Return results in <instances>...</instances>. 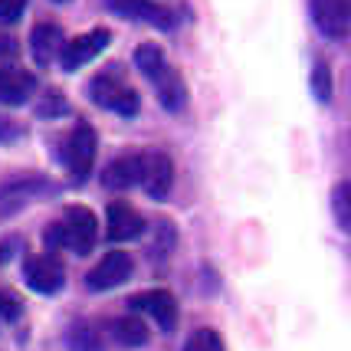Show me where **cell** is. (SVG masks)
Returning a JSON list of instances; mask_svg holds the SVG:
<instances>
[{
	"label": "cell",
	"instance_id": "6da1fadb",
	"mask_svg": "<svg viewBox=\"0 0 351 351\" xmlns=\"http://www.w3.org/2000/svg\"><path fill=\"white\" fill-rule=\"evenodd\" d=\"M89 99L95 106L108 108V112H119L122 119H135L138 112H141V99H138V92L122 82L119 76H112V73H99V76H92L89 82Z\"/></svg>",
	"mask_w": 351,
	"mask_h": 351
},
{
	"label": "cell",
	"instance_id": "7a4b0ae2",
	"mask_svg": "<svg viewBox=\"0 0 351 351\" xmlns=\"http://www.w3.org/2000/svg\"><path fill=\"white\" fill-rule=\"evenodd\" d=\"M95 152H99L95 128L89 122H76V128L66 135V145H62V161H66V168H69L76 184L89 178L92 165H95Z\"/></svg>",
	"mask_w": 351,
	"mask_h": 351
},
{
	"label": "cell",
	"instance_id": "3957f363",
	"mask_svg": "<svg viewBox=\"0 0 351 351\" xmlns=\"http://www.w3.org/2000/svg\"><path fill=\"white\" fill-rule=\"evenodd\" d=\"M49 194H56V184L43 178V174H23L14 181L0 184V217H10L16 210H23L33 200H43Z\"/></svg>",
	"mask_w": 351,
	"mask_h": 351
},
{
	"label": "cell",
	"instance_id": "277c9868",
	"mask_svg": "<svg viewBox=\"0 0 351 351\" xmlns=\"http://www.w3.org/2000/svg\"><path fill=\"white\" fill-rule=\"evenodd\" d=\"M60 230H62V246L66 250H73L76 256H86L92 253V246H95V237H99V220L92 214L89 207H66V214L60 220Z\"/></svg>",
	"mask_w": 351,
	"mask_h": 351
},
{
	"label": "cell",
	"instance_id": "5b68a950",
	"mask_svg": "<svg viewBox=\"0 0 351 351\" xmlns=\"http://www.w3.org/2000/svg\"><path fill=\"white\" fill-rule=\"evenodd\" d=\"M108 43H112V33H108L106 27L82 33V36H73V40H66V46H62V53H60L62 69H66V73H76V69H82V66L95 60V56H99Z\"/></svg>",
	"mask_w": 351,
	"mask_h": 351
},
{
	"label": "cell",
	"instance_id": "8992f818",
	"mask_svg": "<svg viewBox=\"0 0 351 351\" xmlns=\"http://www.w3.org/2000/svg\"><path fill=\"white\" fill-rule=\"evenodd\" d=\"M23 279H27V286L33 292H40V295H53V292L62 289V282H66V269H62V263L53 256V253H43V256H27L23 260Z\"/></svg>",
	"mask_w": 351,
	"mask_h": 351
},
{
	"label": "cell",
	"instance_id": "52a82bcc",
	"mask_svg": "<svg viewBox=\"0 0 351 351\" xmlns=\"http://www.w3.org/2000/svg\"><path fill=\"white\" fill-rule=\"evenodd\" d=\"M106 7L112 14L125 16V20H138V23H148L158 30H171L178 23V14L154 3V0H106Z\"/></svg>",
	"mask_w": 351,
	"mask_h": 351
},
{
	"label": "cell",
	"instance_id": "ba28073f",
	"mask_svg": "<svg viewBox=\"0 0 351 351\" xmlns=\"http://www.w3.org/2000/svg\"><path fill=\"white\" fill-rule=\"evenodd\" d=\"M132 269H135L132 256H128V253H122V250H112V253H106V256H102V260L89 269V276H86V286H89L92 292L115 289V286H122L125 279L132 276Z\"/></svg>",
	"mask_w": 351,
	"mask_h": 351
},
{
	"label": "cell",
	"instance_id": "9c48e42d",
	"mask_svg": "<svg viewBox=\"0 0 351 351\" xmlns=\"http://www.w3.org/2000/svg\"><path fill=\"white\" fill-rule=\"evenodd\" d=\"M141 187L154 200H165L174 184V161L165 152H145L141 154Z\"/></svg>",
	"mask_w": 351,
	"mask_h": 351
},
{
	"label": "cell",
	"instance_id": "30bf717a",
	"mask_svg": "<svg viewBox=\"0 0 351 351\" xmlns=\"http://www.w3.org/2000/svg\"><path fill=\"white\" fill-rule=\"evenodd\" d=\"M128 306L138 308V312H145V315H152L154 325L161 328V332H171L174 325H178V302H174V295L168 289H148V292H138L128 299Z\"/></svg>",
	"mask_w": 351,
	"mask_h": 351
},
{
	"label": "cell",
	"instance_id": "8fae6325",
	"mask_svg": "<svg viewBox=\"0 0 351 351\" xmlns=\"http://www.w3.org/2000/svg\"><path fill=\"white\" fill-rule=\"evenodd\" d=\"M312 20L325 36H348L351 30V0H312Z\"/></svg>",
	"mask_w": 351,
	"mask_h": 351
},
{
	"label": "cell",
	"instance_id": "7c38bea8",
	"mask_svg": "<svg viewBox=\"0 0 351 351\" xmlns=\"http://www.w3.org/2000/svg\"><path fill=\"white\" fill-rule=\"evenodd\" d=\"M108 240H115V243H128V240H138L141 237V230H145V220L138 214L132 204H125V200H115V204H108Z\"/></svg>",
	"mask_w": 351,
	"mask_h": 351
},
{
	"label": "cell",
	"instance_id": "4fadbf2b",
	"mask_svg": "<svg viewBox=\"0 0 351 351\" xmlns=\"http://www.w3.org/2000/svg\"><path fill=\"white\" fill-rule=\"evenodd\" d=\"M138 181H141V154H119L102 168V184L108 191H128Z\"/></svg>",
	"mask_w": 351,
	"mask_h": 351
},
{
	"label": "cell",
	"instance_id": "5bb4252c",
	"mask_svg": "<svg viewBox=\"0 0 351 351\" xmlns=\"http://www.w3.org/2000/svg\"><path fill=\"white\" fill-rule=\"evenodd\" d=\"M36 89V76L27 69L0 66V106H23Z\"/></svg>",
	"mask_w": 351,
	"mask_h": 351
},
{
	"label": "cell",
	"instance_id": "9a60e30c",
	"mask_svg": "<svg viewBox=\"0 0 351 351\" xmlns=\"http://www.w3.org/2000/svg\"><path fill=\"white\" fill-rule=\"evenodd\" d=\"M66 46V36H62L60 23H36L30 33V49H33V60L36 66H49L56 60Z\"/></svg>",
	"mask_w": 351,
	"mask_h": 351
},
{
	"label": "cell",
	"instance_id": "2e32d148",
	"mask_svg": "<svg viewBox=\"0 0 351 351\" xmlns=\"http://www.w3.org/2000/svg\"><path fill=\"white\" fill-rule=\"evenodd\" d=\"M152 82H154L158 99H161V106L168 108V112H181V108L187 106V86H184V76L171 66V62L161 66V73H158Z\"/></svg>",
	"mask_w": 351,
	"mask_h": 351
},
{
	"label": "cell",
	"instance_id": "e0dca14e",
	"mask_svg": "<svg viewBox=\"0 0 351 351\" xmlns=\"http://www.w3.org/2000/svg\"><path fill=\"white\" fill-rule=\"evenodd\" d=\"M112 332H115V338L122 341V345H128V348H141L145 341H148V325L141 319H135V315H122V319L112 322Z\"/></svg>",
	"mask_w": 351,
	"mask_h": 351
},
{
	"label": "cell",
	"instance_id": "ac0fdd59",
	"mask_svg": "<svg viewBox=\"0 0 351 351\" xmlns=\"http://www.w3.org/2000/svg\"><path fill=\"white\" fill-rule=\"evenodd\" d=\"M165 62H168V60H165V49H161L158 43H141V46L135 49V66H138V69H141V73H145L148 79L158 76Z\"/></svg>",
	"mask_w": 351,
	"mask_h": 351
},
{
	"label": "cell",
	"instance_id": "d6986e66",
	"mask_svg": "<svg viewBox=\"0 0 351 351\" xmlns=\"http://www.w3.org/2000/svg\"><path fill=\"white\" fill-rule=\"evenodd\" d=\"M66 348L69 351H106L102 348V335L92 325H73L66 335Z\"/></svg>",
	"mask_w": 351,
	"mask_h": 351
},
{
	"label": "cell",
	"instance_id": "ffe728a7",
	"mask_svg": "<svg viewBox=\"0 0 351 351\" xmlns=\"http://www.w3.org/2000/svg\"><path fill=\"white\" fill-rule=\"evenodd\" d=\"M332 210H335L338 227L345 230V233H351V181L335 187V194H332Z\"/></svg>",
	"mask_w": 351,
	"mask_h": 351
},
{
	"label": "cell",
	"instance_id": "44dd1931",
	"mask_svg": "<svg viewBox=\"0 0 351 351\" xmlns=\"http://www.w3.org/2000/svg\"><path fill=\"white\" fill-rule=\"evenodd\" d=\"M312 92L319 102H328L332 99V66L325 60H319L312 66Z\"/></svg>",
	"mask_w": 351,
	"mask_h": 351
},
{
	"label": "cell",
	"instance_id": "7402d4cb",
	"mask_svg": "<svg viewBox=\"0 0 351 351\" xmlns=\"http://www.w3.org/2000/svg\"><path fill=\"white\" fill-rule=\"evenodd\" d=\"M184 351H223V338L217 335L214 328H197L194 335L187 338Z\"/></svg>",
	"mask_w": 351,
	"mask_h": 351
},
{
	"label": "cell",
	"instance_id": "603a6c76",
	"mask_svg": "<svg viewBox=\"0 0 351 351\" xmlns=\"http://www.w3.org/2000/svg\"><path fill=\"white\" fill-rule=\"evenodd\" d=\"M171 250H174V227H171L168 220H158V227H154V243H152V256L158 260H165Z\"/></svg>",
	"mask_w": 351,
	"mask_h": 351
},
{
	"label": "cell",
	"instance_id": "cb8c5ba5",
	"mask_svg": "<svg viewBox=\"0 0 351 351\" xmlns=\"http://www.w3.org/2000/svg\"><path fill=\"white\" fill-rule=\"evenodd\" d=\"M66 112H69L66 99H62L60 92H49L43 102L36 106V119H46V122H49V119H60V115H66Z\"/></svg>",
	"mask_w": 351,
	"mask_h": 351
},
{
	"label": "cell",
	"instance_id": "d4e9b609",
	"mask_svg": "<svg viewBox=\"0 0 351 351\" xmlns=\"http://www.w3.org/2000/svg\"><path fill=\"white\" fill-rule=\"evenodd\" d=\"M23 10H27V0H0V23L3 27L16 23L23 16Z\"/></svg>",
	"mask_w": 351,
	"mask_h": 351
},
{
	"label": "cell",
	"instance_id": "484cf974",
	"mask_svg": "<svg viewBox=\"0 0 351 351\" xmlns=\"http://www.w3.org/2000/svg\"><path fill=\"white\" fill-rule=\"evenodd\" d=\"M20 135H23V128H20L14 119L0 115V145H10V141H16Z\"/></svg>",
	"mask_w": 351,
	"mask_h": 351
},
{
	"label": "cell",
	"instance_id": "4316f807",
	"mask_svg": "<svg viewBox=\"0 0 351 351\" xmlns=\"http://www.w3.org/2000/svg\"><path fill=\"white\" fill-rule=\"evenodd\" d=\"M0 315L3 319H16L20 315V302H16L14 295H7V292H0Z\"/></svg>",
	"mask_w": 351,
	"mask_h": 351
},
{
	"label": "cell",
	"instance_id": "83f0119b",
	"mask_svg": "<svg viewBox=\"0 0 351 351\" xmlns=\"http://www.w3.org/2000/svg\"><path fill=\"white\" fill-rule=\"evenodd\" d=\"M43 243H46V250H60V246H62V230H60V223H53V227L43 230Z\"/></svg>",
	"mask_w": 351,
	"mask_h": 351
},
{
	"label": "cell",
	"instance_id": "f1b7e54d",
	"mask_svg": "<svg viewBox=\"0 0 351 351\" xmlns=\"http://www.w3.org/2000/svg\"><path fill=\"white\" fill-rule=\"evenodd\" d=\"M16 53H20V43L14 36H0V60H16Z\"/></svg>",
	"mask_w": 351,
	"mask_h": 351
},
{
	"label": "cell",
	"instance_id": "f546056e",
	"mask_svg": "<svg viewBox=\"0 0 351 351\" xmlns=\"http://www.w3.org/2000/svg\"><path fill=\"white\" fill-rule=\"evenodd\" d=\"M16 246H20V240H16V237H10V240H3V243H0V263H7V260H10V256L16 253Z\"/></svg>",
	"mask_w": 351,
	"mask_h": 351
}]
</instances>
